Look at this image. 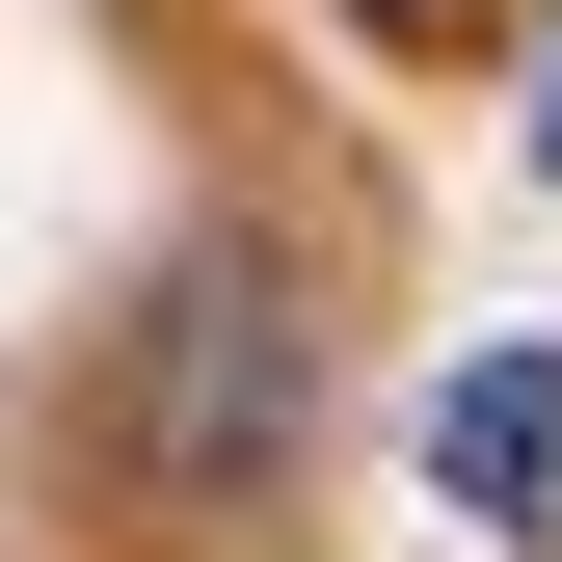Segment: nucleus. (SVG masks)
I'll list each match as a JSON object with an SVG mask.
<instances>
[{
  "mask_svg": "<svg viewBox=\"0 0 562 562\" xmlns=\"http://www.w3.org/2000/svg\"><path fill=\"white\" fill-rule=\"evenodd\" d=\"M268 429H295V295H268V241H188L134 295V456L161 482H268Z\"/></svg>",
  "mask_w": 562,
  "mask_h": 562,
  "instance_id": "nucleus-1",
  "label": "nucleus"
},
{
  "mask_svg": "<svg viewBox=\"0 0 562 562\" xmlns=\"http://www.w3.org/2000/svg\"><path fill=\"white\" fill-rule=\"evenodd\" d=\"M429 482H456L482 536H536V509H562V375H536V348H482V375H429Z\"/></svg>",
  "mask_w": 562,
  "mask_h": 562,
  "instance_id": "nucleus-2",
  "label": "nucleus"
},
{
  "mask_svg": "<svg viewBox=\"0 0 562 562\" xmlns=\"http://www.w3.org/2000/svg\"><path fill=\"white\" fill-rule=\"evenodd\" d=\"M375 54H456V27H536V0H348Z\"/></svg>",
  "mask_w": 562,
  "mask_h": 562,
  "instance_id": "nucleus-3",
  "label": "nucleus"
},
{
  "mask_svg": "<svg viewBox=\"0 0 562 562\" xmlns=\"http://www.w3.org/2000/svg\"><path fill=\"white\" fill-rule=\"evenodd\" d=\"M536 188H562V27H536Z\"/></svg>",
  "mask_w": 562,
  "mask_h": 562,
  "instance_id": "nucleus-4",
  "label": "nucleus"
}]
</instances>
